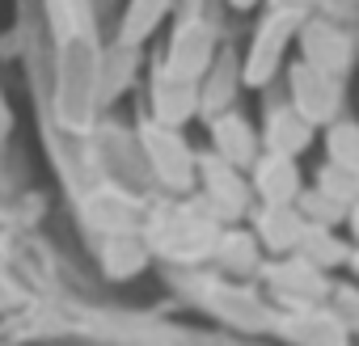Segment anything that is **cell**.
I'll return each instance as SVG.
<instances>
[{
	"label": "cell",
	"mask_w": 359,
	"mask_h": 346,
	"mask_svg": "<svg viewBox=\"0 0 359 346\" xmlns=\"http://www.w3.org/2000/svg\"><path fill=\"white\" fill-rule=\"evenodd\" d=\"M233 5H254V0H233Z\"/></svg>",
	"instance_id": "obj_18"
},
{
	"label": "cell",
	"mask_w": 359,
	"mask_h": 346,
	"mask_svg": "<svg viewBox=\"0 0 359 346\" xmlns=\"http://www.w3.org/2000/svg\"><path fill=\"white\" fill-rule=\"evenodd\" d=\"M304 55H309V64L321 68V72H342L351 51H346V39H342L338 30H330V26H309V30H304Z\"/></svg>",
	"instance_id": "obj_4"
},
{
	"label": "cell",
	"mask_w": 359,
	"mask_h": 346,
	"mask_svg": "<svg viewBox=\"0 0 359 346\" xmlns=\"http://www.w3.org/2000/svg\"><path fill=\"white\" fill-rule=\"evenodd\" d=\"M161 9H165V0H135L131 13H127V26H123V39L135 43V34H148V30L156 26Z\"/></svg>",
	"instance_id": "obj_13"
},
{
	"label": "cell",
	"mask_w": 359,
	"mask_h": 346,
	"mask_svg": "<svg viewBox=\"0 0 359 346\" xmlns=\"http://www.w3.org/2000/svg\"><path fill=\"white\" fill-rule=\"evenodd\" d=\"M195 110V76H161L156 81V114L165 123H177V118H187Z\"/></svg>",
	"instance_id": "obj_6"
},
{
	"label": "cell",
	"mask_w": 359,
	"mask_h": 346,
	"mask_svg": "<svg viewBox=\"0 0 359 346\" xmlns=\"http://www.w3.org/2000/svg\"><path fill=\"white\" fill-rule=\"evenodd\" d=\"M321 191H325L330 199H338V203L359 199V169H346V165L334 160V165L321 173Z\"/></svg>",
	"instance_id": "obj_11"
},
{
	"label": "cell",
	"mask_w": 359,
	"mask_h": 346,
	"mask_svg": "<svg viewBox=\"0 0 359 346\" xmlns=\"http://www.w3.org/2000/svg\"><path fill=\"white\" fill-rule=\"evenodd\" d=\"M292 93H296V110H300L309 123L330 118V114L338 110V102H342V85H338V76H334V72H321V68H313V64L296 68V76H292Z\"/></svg>",
	"instance_id": "obj_1"
},
{
	"label": "cell",
	"mask_w": 359,
	"mask_h": 346,
	"mask_svg": "<svg viewBox=\"0 0 359 346\" xmlns=\"http://www.w3.org/2000/svg\"><path fill=\"white\" fill-rule=\"evenodd\" d=\"M309 131H313V123H309L296 106H287V110H275V114H271V123H266V144H271V152L292 156V152H300V148L309 144Z\"/></svg>",
	"instance_id": "obj_5"
},
{
	"label": "cell",
	"mask_w": 359,
	"mask_h": 346,
	"mask_svg": "<svg viewBox=\"0 0 359 346\" xmlns=\"http://www.w3.org/2000/svg\"><path fill=\"white\" fill-rule=\"evenodd\" d=\"M258 191H262L271 203H287V199L300 191L292 156H283V152H271V156L258 165Z\"/></svg>",
	"instance_id": "obj_7"
},
{
	"label": "cell",
	"mask_w": 359,
	"mask_h": 346,
	"mask_svg": "<svg viewBox=\"0 0 359 346\" xmlns=\"http://www.w3.org/2000/svg\"><path fill=\"white\" fill-rule=\"evenodd\" d=\"M208 186H212V195H216L220 203H233V207H237V203L245 199V191H241V182L233 178V173H229V169H220V165L212 169V178H208Z\"/></svg>",
	"instance_id": "obj_15"
},
{
	"label": "cell",
	"mask_w": 359,
	"mask_h": 346,
	"mask_svg": "<svg viewBox=\"0 0 359 346\" xmlns=\"http://www.w3.org/2000/svg\"><path fill=\"white\" fill-rule=\"evenodd\" d=\"M212 60V30L203 22H187L177 30L173 47H169V72L177 76H199Z\"/></svg>",
	"instance_id": "obj_3"
},
{
	"label": "cell",
	"mask_w": 359,
	"mask_h": 346,
	"mask_svg": "<svg viewBox=\"0 0 359 346\" xmlns=\"http://www.w3.org/2000/svg\"><path fill=\"white\" fill-rule=\"evenodd\" d=\"M148 152L156 156V169L165 173V182H177V186H182V182L191 178V156H187V148L177 144L173 135L148 131Z\"/></svg>",
	"instance_id": "obj_8"
},
{
	"label": "cell",
	"mask_w": 359,
	"mask_h": 346,
	"mask_svg": "<svg viewBox=\"0 0 359 346\" xmlns=\"http://www.w3.org/2000/svg\"><path fill=\"white\" fill-rule=\"evenodd\" d=\"M330 152H334V160H338V165L359 169V127H355V123L334 127V131H330Z\"/></svg>",
	"instance_id": "obj_12"
},
{
	"label": "cell",
	"mask_w": 359,
	"mask_h": 346,
	"mask_svg": "<svg viewBox=\"0 0 359 346\" xmlns=\"http://www.w3.org/2000/svg\"><path fill=\"white\" fill-rule=\"evenodd\" d=\"M140 262H144L140 245L118 241V245H110V249H106V270H110V275H127V270H135Z\"/></svg>",
	"instance_id": "obj_14"
},
{
	"label": "cell",
	"mask_w": 359,
	"mask_h": 346,
	"mask_svg": "<svg viewBox=\"0 0 359 346\" xmlns=\"http://www.w3.org/2000/svg\"><path fill=\"white\" fill-rule=\"evenodd\" d=\"M296 22H300V9L296 5H283L266 26H262V34H258V47H254V55H250V64H245V81H266L271 76V68L279 64V51H283V43H287V34L296 30Z\"/></svg>",
	"instance_id": "obj_2"
},
{
	"label": "cell",
	"mask_w": 359,
	"mask_h": 346,
	"mask_svg": "<svg viewBox=\"0 0 359 346\" xmlns=\"http://www.w3.org/2000/svg\"><path fill=\"white\" fill-rule=\"evenodd\" d=\"M300 241L313 245V258H317V262H338V258H342V249L334 245L330 233H300Z\"/></svg>",
	"instance_id": "obj_16"
},
{
	"label": "cell",
	"mask_w": 359,
	"mask_h": 346,
	"mask_svg": "<svg viewBox=\"0 0 359 346\" xmlns=\"http://www.w3.org/2000/svg\"><path fill=\"white\" fill-rule=\"evenodd\" d=\"M351 228L359 233V203H355V212H351Z\"/></svg>",
	"instance_id": "obj_17"
},
{
	"label": "cell",
	"mask_w": 359,
	"mask_h": 346,
	"mask_svg": "<svg viewBox=\"0 0 359 346\" xmlns=\"http://www.w3.org/2000/svg\"><path fill=\"white\" fill-rule=\"evenodd\" d=\"M216 144H220L224 160H233V165H245V160L254 156V135H250V127H245L237 114H224V118L216 123Z\"/></svg>",
	"instance_id": "obj_9"
},
{
	"label": "cell",
	"mask_w": 359,
	"mask_h": 346,
	"mask_svg": "<svg viewBox=\"0 0 359 346\" xmlns=\"http://www.w3.org/2000/svg\"><path fill=\"white\" fill-rule=\"evenodd\" d=\"M300 233H304V220H300L296 212H287L283 203H271V212H266V220H262V237H266V245L287 249V245L300 241Z\"/></svg>",
	"instance_id": "obj_10"
}]
</instances>
